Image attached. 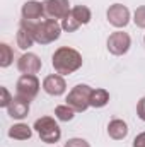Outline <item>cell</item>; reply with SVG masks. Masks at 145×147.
<instances>
[{
	"instance_id": "obj_1",
	"label": "cell",
	"mask_w": 145,
	"mask_h": 147,
	"mask_svg": "<svg viewBox=\"0 0 145 147\" xmlns=\"http://www.w3.org/2000/svg\"><path fill=\"white\" fill-rule=\"evenodd\" d=\"M21 26L28 29L34 41L39 45H50L55 39L60 38L62 33V24H58L53 19H44V21H29V19H21Z\"/></svg>"
},
{
	"instance_id": "obj_2",
	"label": "cell",
	"mask_w": 145,
	"mask_h": 147,
	"mask_svg": "<svg viewBox=\"0 0 145 147\" xmlns=\"http://www.w3.org/2000/svg\"><path fill=\"white\" fill-rule=\"evenodd\" d=\"M55 72L60 75H68L82 67V55L70 46H62L53 53L51 58Z\"/></svg>"
},
{
	"instance_id": "obj_3",
	"label": "cell",
	"mask_w": 145,
	"mask_h": 147,
	"mask_svg": "<svg viewBox=\"0 0 145 147\" xmlns=\"http://www.w3.org/2000/svg\"><path fill=\"white\" fill-rule=\"evenodd\" d=\"M34 130L38 132L39 139L46 144H55L60 140L62 137V130L58 127V123L51 118V116H41L34 121Z\"/></svg>"
},
{
	"instance_id": "obj_4",
	"label": "cell",
	"mask_w": 145,
	"mask_h": 147,
	"mask_svg": "<svg viewBox=\"0 0 145 147\" xmlns=\"http://www.w3.org/2000/svg\"><path fill=\"white\" fill-rule=\"evenodd\" d=\"M91 92L92 89L87 84H79L75 86L67 96V105L72 108L75 113H82L91 106Z\"/></svg>"
},
{
	"instance_id": "obj_5",
	"label": "cell",
	"mask_w": 145,
	"mask_h": 147,
	"mask_svg": "<svg viewBox=\"0 0 145 147\" xmlns=\"http://www.w3.org/2000/svg\"><path fill=\"white\" fill-rule=\"evenodd\" d=\"M15 91H17V96L31 101L38 96V91H39V80H38L36 75H29V74H22L15 84Z\"/></svg>"
},
{
	"instance_id": "obj_6",
	"label": "cell",
	"mask_w": 145,
	"mask_h": 147,
	"mask_svg": "<svg viewBox=\"0 0 145 147\" xmlns=\"http://www.w3.org/2000/svg\"><path fill=\"white\" fill-rule=\"evenodd\" d=\"M43 5H44V16L53 21L67 17L72 10L68 0H44Z\"/></svg>"
},
{
	"instance_id": "obj_7",
	"label": "cell",
	"mask_w": 145,
	"mask_h": 147,
	"mask_svg": "<svg viewBox=\"0 0 145 147\" xmlns=\"http://www.w3.org/2000/svg\"><path fill=\"white\" fill-rule=\"evenodd\" d=\"M132 45V38L128 33L123 31H116L108 38V50L111 55H125L130 50Z\"/></svg>"
},
{
	"instance_id": "obj_8",
	"label": "cell",
	"mask_w": 145,
	"mask_h": 147,
	"mask_svg": "<svg viewBox=\"0 0 145 147\" xmlns=\"http://www.w3.org/2000/svg\"><path fill=\"white\" fill-rule=\"evenodd\" d=\"M108 21L114 28H125L130 22V10L126 5L114 3L108 9Z\"/></svg>"
},
{
	"instance_id": "obj_9",
	"label": "cell",
	"mask_w": 145,
	"mask_h": 147,
	"mask_svg": "<svg viewBox=\"0 0 145 147\" xmlns=\"http://www.w3.org/2000/svg\"><path fill=\"white\" fill-rule=\"evenodd\" d=\"M43 89L50 96H62L65 92V89H67V84H65V79L60 74H51V75L44 77Z\"/></svg>"
},
{
	"instance_id": "obj_10",
	"label": "cell",
	"mask_w": 145,
	"mask_h": 147,
	"mask_svg": "<svg viewBox=\"0 0 145 147\" xmlns=\"http://www.w3.org/2000/svg\"><path fill=\"white\" fill-rule=\"evenodd\" d=\"M17 69L22 74H29V75H36L41 70V60L34 53H24L19 62H17Z\"/></svg>"
},
{
	"instance_id": "obj_11",
	"label": "cell",
	"mask_w": 145,
	"mask_h": 147,
	"mask_svg": "<svg viewBox=\"0 0 145 147\" xmlns=\"http://www.w3.org/2000/svg\"><path fill=\"white\" fill-rule=\"evenodd\" d=\"M7 113H9V116H12V118H15V120L26 118L28 113H29V101L24 99V98H21V96L12 98L10 105L7 106Z\"/></svg>"
},
{
	"instance_id": "obj_12",
	"label": "cell",
	"mask_w": 145,
	"mask_h": 147,
	"mask_svg": "<svg viewBox=\"0 0 145 147\" xmlns=\"http://www.w3.org/2000/svg\"><path fill=\"white\" fill-rule=\"evenodd\" d=\"M44 16V5L41 2L31 0L26 2L22 5V19H29V21H39Z\"/></svg>"
},
{
	"instance_id": "obj_13",
	"label": "cell",
	"mask_w": 145,
	"mask_h": 147,
	"mask_svg": "<svg viewBox=\"0 0 145 147\" xmlns=\"http://www.w3.org/2000/svg\"><path fill=\"white\" fill-rule=\"evenodd\" d=\"M108 134L111 139L114 140H121L128 135V125L123 121V120H111L108 125Z\"/></svg>"
},
{
	"instance_id": "obj_14",
	"label": "cell",
	"mask_w": 145,
	"mask_h": 147,
	"mask_svg": "<svg viewBox=\"0 0 145 147\" xmlns=\"http://www.w3.org/2000/svg\"><path fill=\"white\" fill-rule=\"evenodd\" d=\"M31 135H33L31 128L28 125H24V123L12 125L9 128V137L10 139H15V140H28V139H31Z\"/></svg>"
},
{
	"instance_id": "obj_15",
	"label": "cell",
	"mask_w": 145,
	"mask_h": 147,
	"mask_svg": "<svg viewBox=\"0 0 145 147\" xmlns=\"http://www.w3.org/2000/svg\"><path fill=\"white\" fill-rule=\"evenodd\" d=\"M109 101V92L106 89H92L91 92V106L92 108H103Z\"/></svg>"
},
{
	"instance_id": "obj_16",
	"label": "cell",
	"mask_w": 145,
	"mask_h": 147,
	"mask_svg": "<svg viewBox=\"0 0 145 147\" xmlns=\"http://www.w3.org/2000/svg\"><path fill=\"white\" fill-rule=\"evenodd\" d=\"M15 39H17V46H19L21 50H28V48H31V46H33V43H36V41H34V38H33V34H31L28 29H24L22 26L19 28Z\"/></svg>"
},
{
	"instance_id": "obj_17",
	"label": "cell",
	"mask_w": 145,
	"mask_h": 147,
	"mask_svg": "<svg viewBox=\"0 0 145 147\" xmlns=\"http://www.w3.org/2000/svg\"><path fill=\"white\" fill-rule=\"evenodd\" d=\"M72 14L73 17L80 22V26L82 24H89V21H91V10L85 5H75L72 9Z\"/></svg>"
},
{
	"instance_id": "obj_18",
	"label": "cell",
	"mask_w": 145,
	"mask_h": 147,
	"mask_svg": "<svg viewBox=\"0 0 145 147\" xmlns=\"http://www.w3.org/2000/svg\"><path fill=\"white\" fill-rule=\"evenodd\" d=\"M14 60V51L12 48L7 45V43H2L0 45V67H9Z\"/></svg>"
},
{
	"instance_id": "obj_19",
	"label": "cell",
	"mask_w": 145,
	"mask_h": 147,
	"mask_svg": "<svg viewBox=\"0 0 145 147\" xmlns=\"http://www.w3.org/2000/svg\"><path fill=\"white\" fill-rule=\"evenodd\" d=\"M55 115L60 121H70L73 116H75V111L68 106V105H60L55 108Z\"/></svg>"
},
{
	"instance_id": "obj_20",
	"label": "cell",
	"mask_w": 145,
	"mask_h": 147,
	"mask_svg": "<svg viewBox=\"0 0 145 147\" xmlns=\"http://www.w3.org/2000/svg\"><path fill=\"white\" fill-rule=\"evenodd\" d=\"M79 28H80V22L73 17L72 10H70V14L62 19V29H65V31H68V33H73V31H77Z\"/></svg>"
},
{
	"instance_id": "obj_21",
	"label": "cell",
	"mask_w": 145,
	"mask_h": 147,
	"mask_svg": "<svg viewBox=\"0 0 145 147\" xmlns=\"http://www.w3.org/2000/svg\"><path fill=\"white\" fill-rule=\"evenodd\" d=\"M133 21H135V24H137L138 28H142V29H145V5H142V7H138V9L135 10Z\"/></svg>"
},
{
	"instance_id": "obj_22",
	"label": "cell",
	"mask_w": 145,
	"mask_h": 147,
	"mask_svg": "<svg viewBox=\"0 0 145 147\" xmlns=\"http://www.w3.org/2000/svg\"><path fill=\"white\" fill-rule=\"evenodd\" d=\"M0 92H2V99H0V106L2 108H7L12 101L14 96H10V92L7 91V87H0Z\"/></svg>"
},
{
	"instance_id": "obj_23",
	"label": "cell",
	"mask_w": 145,
	"mask_h": 147,
	"mask_svg": "<svg viewBox=\"0 0 145 147\" xmlns=\"http://www.w3.org/2000/svg\"><path fill=\"white\" fill-rule=\"evenodd\" d=\"M65 147H91V146L84 139H70V140L65 142Z\"/></svg>"
},
{
	"instance_id": "obj_24",
	"label": "cell",
	"mask_w": 145,
	"mask_h": 147,
	"mask_svg": "<svg viewBox=\"0 0 145 147\" xmlns=\"http://www.w3.org/2000/svg\"><path fill=\"white\" fill-rule=\"evenodd\" d=\"M137 115H138L140 120L145 121V98H142V99L138 101V105H137Z\"/></svg>"
},
{
	"instance_id": "obj_25",
	"label": "cell",
	"mask_w": 145,
	"mask_h": 147,
	"mask_svg": "<svg viewBox=\"0 0 145 147\" xmlns=\"http://www.w3.org/2000/svg\"><path fill=\"white\" fill-rule=\"evenodd\" d=\"M133 147H145V132L138 134L133 140Z\"/></svg>"
},
{
	"instance_id": "obj_26",
	"label": "cell",
	"mask_w": 145,
	"mask_h": 147,
	"mask_svg": "<svg viewBox=\"0 0 145 147\" xmlns=\"http://www.w3.org/2000/svg\"><path fill=\"white\" fill-rule=\"evenodd\" d=\"M144 41H145V38H144Z\"/></svg>"
}]
</instances>
